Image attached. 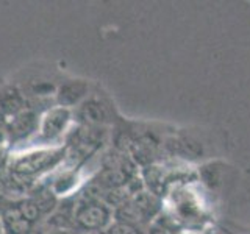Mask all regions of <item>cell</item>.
<instances>
[{
	"instance_id": "cell-8",
	"label": "cell",
	"mask_w": 250,
	"mask_h": 234,
	"mask_svg": "<svg viewBox=\"0 0 250 234\" xmlns=\"http://www.w3.org/2000/svg\"><path fill=\"white\" fill-rule=\"evenodd\" d=\"M164 152L174 158L194 161L203 155V145L197 139L188 135H170L164 139Z\"/></svg>"
},
{
	"instance_id": "cell-5",
	"label": "cell",
	"mask_w": 250,
	"mask_h": 234,
	"mask_svg": "<svg viewBox=\"0 0 250 234\" xmlns=\"http://www.w3.org/2000/svg\"><path fill=\"white\" fill-rule=\"evenodd\" d=\"M74 120V111L61 106H50L41 114L39 130L36 135L38 147H55L69 131Z\"/></svg>"
},
{
	"instance_id": "cell-11",
	"label": "cell",
	"mask_w": 250,
	"mask_h": 234,
	"mask_svg": "<svg viewBox=\"0 0 250 234\" xmlns=\"http://www.w3.org/2000/svg\"><path fill=\"white\" fill-rule=\"evenodd\" d=\"M75 234H105V231H83V233H75Z\"/></svg>"
},
{
	"instance_id": "cell-10",
	"label": "cell",
	"mask_w": 250,
	"mask_h": 234,
	"mask_svg": "<svg viewBox=\"0 0 250 234\" xmlns=\"http://www.w3.org/2000/svg\"><path fill=\"white\" fill-rule=\"evenodd\" d=\"M147 230L148 226L114 218L111 225L105 230V234H147Z\"/></svg>"
},
{
	"instance_id": "cell-4",
	"label": "cell",
	"mask_w": 250,
	"mask_h": 234,
	"mask_svg": "<svg viewBox=\"0 0 250 234\" xmlns=\"http://www.w3.org/2000/svg\"><path fill=\"white\" fill-rule=\"evenodd\" d=\"M74 120H77L80 127L105 128L106 125L116 123L117 111L108 97L92 91L91 96L74 109Z\"/></svg>"
},
{
	"instance_id": "cell-3",
	"label": "cell",
	"mask_w": 250,
	"mask_h": 234,
	"mask_svg": "<svg viewBox=\"0 0 250 234\" xmlns=\"http://www.w3.org/2000/svg\"><path fill=\"white\" fill-rule=\"evenodd\" d=\"M161 211L163 200L144 187L130 195L127 201H124L121 206L114 209V218L150 226L155 220H158Z\"/></svg>"
},
{
	"instance_id": "cell-2",
	"label": "cell",
	"mask_w": 250,
	"mask_h": 234,
	"mask_svg": "<svg viewBox=\"0 0 250 234\" xmlns=\"http://www.w3.org/2000/svg\"><path fill=\"white\" fill-rule=\"evenodd\" d=\"M114 220V209L102 198L77 195L74 203L75 233L105 231Z\"/></svg>"
},
{
	"instance_id": "cell-9",
	"label": "cell",
	"mask_w": 250,
	"mask_h": 234,
	"mask_svg": "<svg viewBox=\"0 0 250 234\" xmlns=\"http://www.w3.org/2000/svg\"><path fill=\"white\" fill-rule=\"evenodd\" d=\"M28 108V101L18 86H6L0 91V114L6 120L13 119L14 116L21 114Z\"/></svg>"
},
{
	"instance_id": "cell-1",
	"label": "cell",
	"mask_w": 250,
	"mask_h": 234,
	"mask_svg": "<svg viewBox=\"0 0 250 234\" xmlns=\"http://www.w3.org/2000/svg\"><path fill=\"white\" fill-rule=\"evenodd\" d=\"M66 159V147H35L13 155L6 164L8 176L16 186L35 187L44 175L50 174Z\"/></svg>"
},
{
	"instance_id": "cell-7",
	"label": "cell",
	"mask_w": 250,
	"mask_h": 234,
	"mask_svg": "<svg viewBox=\"0 0 250 234\" xmlns=\"http://www.w3.org/2000/svg\"><path fill=\"white\" fill-rule=\"evenodd\" d=\"M92 94L91 83L83 78H69L57 86L55 91V103L57 106L74 111Z\"/></svg>"
},
{
	"instance_id": "cell-6",
	"label": "cell",
	"mask_w": 250,
	"mask_h": 234,
	"mask_svg": "<svg viewBox=\"0 0 250 234\" xmlns=\"http://www.w3.org/2000/svg\"><path fill=\"white\" fill-rule=\"evenodd\" d=\"M39 120H41V116L30 106L21 114L14 116L6 123V142L10 145H18L28 140L31 136H36Z\"/></svg>"
},
{
	"instance_id": "cell-12",
	"label": "cell",
	"mask_w": 250,
	"mask_h": 234,
	"mask_svg": "<svg viewBox=\"0 0 250 234\" xmlns=\"http://www.w3.org/2000/svg\"><path fill=\"white\" fill-rule=\"evenodd\" d=\"M0 234H6L5 230H3V226H2V223H0Z\"/></svg>"
}]
</instances>
